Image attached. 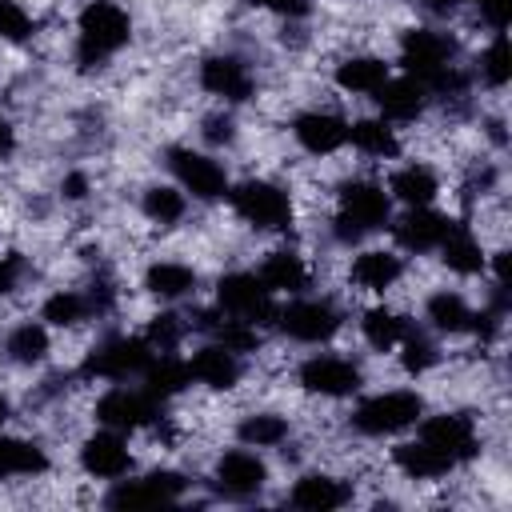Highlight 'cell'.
Masks as SVG:
<instances>
[{
    "mask_svg": "<svg viewBox=\"0 0 512 512\" xmlns=\"http://www.w3.org/2000/svg\"><path fill=\"white\" fill-rule=\"evenodd\" d=\"M132 36V20L120 4L112 0H92L80 12V44H76V60L80 68H100L112 52H120Z\"/></svg>",
    "mask_w": 512,
    "mask_h": 512,
    "instance_id": "6da1fadb",
    "label": "cell"
},
{
    "mask_svg": "<svg viewBox=\"0 0 512 512\" xmlns=\"http://www.w3.org/2000/svg\"><path fill=\"white\" fill-rule=\"evenodd\" d=\"M388 216H392V200H388V192H384L380 184H372V180H348V184L340 188L336 236H340L344 244H352V240H360L364 232L384 228Z\"/></svg>",
    "mask_w": 512,
    "mask_h": 512,
    "instance_id": "7a4b0ae2",
    "label": "cell"
},
{
    "mask_svg": "<svg viewBox=\"0 0 512 512\" xmlns=\"http://www.w3.org/2000/svg\"><path fill=\"white\" fill-rule=\"evenodd\" d=\"M216 300H220V312L224 316H236V320H248V324H272L276 320V300L268 292V284L256 276V272H228L220 284H216Z\"/></svg>",
    "mask_w": 512,
    "mask_h": 512,
    "instance_id": "3957f363",
    "label": "cell"
},
{
    "mask_svg": "<svg viewBox=\"0 0 512 512\" xmlns=\"http://www.w3.org/2000/svg\"><path fill=\"white\" fill-rule=\"evenodd\" d=\"M228 196H232L236 216L248 220L252 228L280 232V228L292 224V200H288V192L276 188V184H268V180H244Z\"/></svg>",
    "mask_w": 512,
    "mask_h": 512,
    "instance_id": "277c9868",
    "label": "cell"
},
{
    "mask_svg": "<svg viewBox=\"0 0 512 512\" xmlns=\"http://www.w3.org/2000/svg\"><path fill=\"white\" fill-rule=\"evenodd\" d=\"M420 412H424V400L416 392H380V396H368L356 408L352 424L368 436H392V432L416 424Z\"/></svg>",
    "mask_w": 512,
    "mask_h": 512,
    "instance_id": "5b68a950",
    "label": "cell"
},
{
    "mask_svg": "<svg viewBox=\"0 0 512 512\" xmlns=\"http://www.w3.org/2000/svg\"><path fill=\"white\" fill-rule=\"evenodd\" d=\"M156 352L148 348L144 336H112L100 348H92V356L84 360V376H100V380H128L140 376L148 368Z\"/></svg>",
    "mask_w": 512,
    "mask_h": 512,
    "instance_id": "8992f818",
    "label": "cell"
},
{
    "mask_svg": "<svg viewBox=\"0 0 512 512\" xmlns=\"http://www.w3.org/2000/svg\"><path fill=\"white\" fill-rule=\"evenodd\" d=\"M400 60H404L408 76L428 84L432 76L452 68V40L444 32H432V28H412L404 36V44H400Z\"/></svg>",
    "mask_w": 512,
    "mask_h": 512,
    "instance_id": "52a82bcc",
    "label": "cell"
},
{
    "mask_svg": "<svg viewBox=\"0 0 512 512\" xmlns=\"http://www.w3.org/2000/svg\"><path fill=\"white\" fill-rule=\"evenodd\" d=\"M160 416L156 408V396L152 392H136V388H112L96 400V420L116 428V432H132V428H144Z\"/></svg>",
    "mask_w": 512,
    "mask_h": 512,
    "instance_id": "ba28073f",
    "label": "cell"
},
{
    "mask_svg": "<svg viewBox=\"0 0 512 512\" xmlns=\"http://www.w3.org/2000/svg\"><path fill=\"white\" fill-rule=\"evenodd\" d=\"M168 164H172L180 188L192 192L196 200H220V196L228 192V176H224V168H220L212 156H204V152L176 148V152L168 156Z\"/></svg>",
    "mask_w": 512,
    "mask_h": 512,
    "instance_id": "9c48e42d",
    "label": "cell"
},
{
    "mask_svg": "<svg viewBox=\"0 0 512 512\" xmlns=\"http://www.w3.org/2000/svg\"><path fill=\"white\" fill-rule=\"evenodd\" d=\"M276 320L292 340H304V344H320L340 328V312L328 300H292L288 308L276 312Z\"/></svg>",
    "mask_w": 512,
    "mask_h": 512,
    "instance_id": "30bf717a",
    "label": "cell"
},
{
    "mask_svg": "<svg viewBox=\"0 0 512 512\" xmlns=\"http://www.w3.org/2000/svg\"><path fill=\"white\" fill-rule=\"evenodd\" d=\"M420 440L428 448H436L440 456H448L452 464L476 456V428L468 416H456V412H444V416H428L420 424Z\"/></svg>",
    "mask_w": 512,
    "mask_h": 512,
    "instance_id": "8fae6325",
    "label": "cell"
},
{
    "mask_svg": "<svg viewBox=\"0 0 512 512\" xmlns=\"http://www.w3.org/2000/svg\"><path fill=\"white\" fill-rule=\"evenodd\" d=\"M300 384L320 396H352L360 388V368L344 356H312L300 368Z\"/></svg>",
    "mask_w": 512,
    "mask_h": 512,
    "instance_id": "7c38bea8",
    "label": "cell"
},
{
    "mask_svg": "<svg viewBox=\"0 0 512 512\" xmlns=\"http://www.w3.org/2000/svg\"><path fill=\"white\" fill-rule=\"evenodd\" d=\"M80 464H84L88 476L120 480V476L132 472V452H128V444L116 436V428H108V432H96V436L84 440V448H80Z\"/></svg>",
    "mask_w": 512,
    "mask_h": 512,
    "instance_id": "4fadbf2b",
    "label": "cell"
},
{
    "mask_svg": "<svg viewBox=\"0 0 512 512\" xmlns=\"http://www.w3.org/2000/svg\"><path fill=\"white\" fill-rule=\"evenodd\" d=\"M448 228H452V220L440 216V212H432V208H408L392 224L396 244L408 248V252H432V248H440V240L448 236Z\"/></svg>",
    "mask_w": 512,
    "mask_h": 512,
    "instance_id": "5bb4252c",
    "label": "cell"
},
{
    "mask_svg": "<svg viewBox=\"0 0 512 512\" xmlns=\"http://www.w3.org/2000/svg\"><path fill=\"white\" fill-rule=\"evenodd\" d=\"M292 132H296L300 148L312 152V156H328L348 140V124L336 112H300Z\"/></svg>",
    "mask_w": 512,
    "mask_h": 512,
    "instance_id": "9a60e30c",
    "label": "cell"
},
{
    "mask_svg": "<svg viewBox=\"0 0 512 512\" xmlns=\"http://www.w3.org/2000/svg\"><path fill=\"white\" fill-rule=\"evenodd\" d=\"M216 480H220V488L232 492V496H252V492L264 488L268 468H264V460H260L256 452L236 448V452H224V456H220V464H216Z\"/></svg>",
    "mask_w": 512,
    "mask_h": 512,
    "instance_id": "2e32d148",
    "label": "cell"
},
{
    "mask_svg": "<svg viewBox=\"0 0 512 512\" xmlns=\"http://www.w3.org/2000/svg\"><path fill=\"white\" fill-rule=\"evenodd\" d=\"M200 84L224 100H248L252 96V72L236 56H208L200 64Z\"/></svg>",
    "mask_w": 512,
    "mask_h": 512,
    "instance_id": "e0dca14e",
    "label": "cell"
},
{
    "mask_svg": "<svg viewBox=\"0 0 512 512\" xmlns=\"http://www.w3.org/2000/svg\"><path fill=\"white\" fill-rule=\"evenodd\" d=\"M188 372L200 380V384H208V388H216V392H224V388H232L236 380H240V364H236V352H228L224 344H204L200 352H192V360H188Z\"/></svg>",
    "mask_w": 512,
    "mask_h": 512,
    "instance_id": "ac0fdd59",
    "label": "cell"
},
{
    "mask_svg": "<svg viewBox=\"0 0 512 512\" xmlns=\"http://www.w3.org/2000/svg\"><path fill=\"white\" fill-rule=\"evenodd\" d=\"M348 488L336 480V476H324V472H308L292 484V504L304 508V512H332V508H344L348 504Z\"/></svg>",
    "mask_w": 512,
    "mask_h": 512,
    "instance_id": "d6986e66",
    "label": "cell"
},
{
    "mask_svg": "<svg viewBox=\"0 0 512 512\" xmlns=\"http://www.w3.org/2000/svg\"><path fill=\"white\" fill-rule=\"evenodd\" d=\"M424 96H428V88H424L416 76L384 80V84H380V92H376L384 120H416V116L424 112Z\"/></svg>",
    "mask_w": 512,
    "mask_h": 512,
    "instance_id": "ffe728a7",
    "label": "cell"
},
{
    "mask_svg": "<svg viewBox=\"0 0 512 512\" xmlns=\"http://www.w3.org/2000/svg\"><path fill=\"white\" fill-rule=\"evenodd\" d=\"M400 272H404L400 256H396V252H384V248H368V252H360V256L352 260V280H356L364 292H384V288H392V284L400 280Z\"/></svg>",
    "mask_w": 512,
    "mask_h": 512,
    "instance_id": "44dd1931",
    "label": "cell"
},
{
    "mask_svg": "<svg viewBox=\"0 0 512 512\" xmlns=\"http://www.w3.org/2000/svg\"><path fill=\"white\" fill-rule=\"evenodd\" d=\"M392 196L396 200H404L408 208H428L432 200H436V192H440V180H436V172L428 168V164H408V168H400V172H392Z\"/></svg>",
    "mask_w": 512,
    "mask_h": 512,
    "instance_id": "7402d4cb",
    "label": "cell"
},
{
    "mask_svg": "<svg viewBox=\"0 0 512 512\" xmlns=\"http://www.w3.org/2000/svg\"><path fill=\"white\" fill-rule=\"evenodd\" d=\"M140 376H144V392H152L156 400H168V396L184 392V384L192 380L188 364H184V360H176L172 352H156Z\"/></svg>",
    "mask_w": 512,
    "mask_h": 512,
    "instance_id": "603a6c76",
    "label": "cell"
},
{
    "mask_svg": "<svg viewBox=\"0 0 512 512\" xmlns=\"http://www.w3.org/2000/svg\"><path fill=\"white\" fill-rule=\"evenodd\" d=\"M440 260H444L452 272H460V276H476V272L484 268L480 240H476L468 228H460V224H452L448 236L440 240Z\"/></svg>",
    "mask_w": 512,
    "mask_h": 512,
    "instance_id": "cb8c5ba5",
    "label": "cell"
},
{
    "mask_svg": "<svg viewBox=\"0 0 512 512\" xmlns=\"http://www.w3.org/2000/svg\"><path fill=\"white\" fill-rule=\"evenodd\" d=\"M256 276L268 284V292H300V288H308V264L296 252H272V256H264V264H260Z\"/></svg>",
    "mask_w": 512,
    "mask_h": 512,
    "instance_id": "d4e9b609",
    "label": "cell"
},
{
    "mask_svg": "<svg viewBox=\"0 0 512 512\" xmlns=\"http://www.w3.org/2000/svg\"><path fill=\"white\" fill-rule=\"evenodd\" d=\"M392 460H396V468H400L404 476H412V480H436V476H444V472L452 468V460H448V456H440L436 448H428L424 440L396 444Z\"/></svg>",
    "mask_w": 512,
    "mask_h": 512,
    "instance_id": "484cf974",
    "label": "cell"
},
{
    "mask_svg": "<svg viewBox=\"0 0 512 512\" xmlns=\"http://www.w3.org/2000/svg\"><path fill=\"white\" fill-rule=\"evenodd\" d=\"M388 80V64L376 60V56H352L336 68V84L344 92H360V96H372L380 92V84Z\"/></svg>",
    "mask_w": 512,
    "mask_h": 512,
    "instance_id": "4316f807",
    "label": "cell"
},
{
    "mask_svg": "<svg viewBox=\"0 0 512 512\" xmlns=\"http://www.w3.org/2000/svg\"><path fill=\"white\" fill-rule=\"evenodd\" d=\"M144 288H148L152 296H160V300H180V296H188V292L196 288V272H192L188 264L160 260V264H152V268H148Z\"/></svg>",
    "mask_w": 512,
    "mask_h": 512,
    "instance_id": "83f0119b",
    "label": "cell"
},
{
    "mask_svg": "<svg viewBox=\"0 0 512 512\" xmlns=\"http://www.w3.org/2000/svg\"><path fill=\"white\" fill-rule=\"evenodd\" d=\"M44 468H48L44 448H36L32 440L0 436V476H36Z\"/></svg>",
    "mask_w": 512,
    "mask_h": 512,
    "instance_id": "f1b7e54d",
    "label": "cell"
},
{
    "mask_svg": "<svg viewBox=\"0 0 512 512\" xmlns=\"http://www.w3.org/2000/svg\"><path fill=\"white\" fill-rule=\"evenodd\" d=\"M360 324H364V340H368L376 352H392V348L408 336V320L396 316L392 308H368Z\"/></svg>",
    "mask_w": 512,
    "mask_h": 512,
    "instance_id": "f546056e",
    "label": "cell"
},
{
    "mask_svg": "<svg viewBox=\"0 0 512 512\" xmlns=\"http://www.w3.org/2000/svg\"><path fill=\"white\" fill-rule=\"evenodd\" d=\"M4 352L16 360V364H40L44 356H48V332H44V324H16L12 332H8V344H4Z\"/></svg>",
    "mask_w": 512,
    "mask_h": 512,
    "instance_id": "4dcf8cb0",
    "label": "cell"
},
{
    "mask_svg": "<svg viewBox=\"0 0 512 512\" xmlns=\"http://www.w3.org/2000/svg\"><path fill=\"white\" fill-rule=\"evenodd\" d=\"M348 140L364 152V156H396V132L388 128V120H356L348 128Z\"/></svg>",
    "mask_w": 512,
    "mask_h": 512,
    "instance_id": "1f68e13d",
    "label": "cell"
},
{
    "mask_svg": "<svg viewBox=\"0 0 512 512\" xmlns=\"http://www.w3.org/2000/svg\"><path fill=\"white\" fill-rule=\"evenodd\" d=\"M428 320H432V328H440V332H464V328L472 324V308H468L464 296H456V292H436V296L428 300Z\"/></svg>",
    "mask_w": 512,
    "mask_h": 512,
    "instance_id": "d6a6232c",
    "label": "cell"
},
{
    "mask_svg": "<svg viewBox=\"0 0 512 512\" xmlns=\"http://www.w3.org/2000/svg\"><path fill=\"white\" fill-rule=\"evenodd\" d=\"M284 436H288V424H284V416H272V412L248 416V420L240 424V440H244L248 448H276Z\"/></svg>",
    "mask_w": 512,
    "mask_h": 512,
    "instance_id": "836d02e7",
    "label": "cell"
},
{
    "mask_svg": "<svg viewBox=\"0 0 512 512\" xmlns=\"http://www.w3.org/2000/svg\"><path fill=\"white\" fill-rule=\"evenodd\" d=\"M184 208H188V200H184L180 188L156 184V188L144 192V212H148V220H156V224H176V220L184 216Z\"/></svg>",
    "mask_w": 512,
    "mask_h": 512,
    "instance_id": "e575fe53",
    "label": "cell"
},
{
    "mask_svg": "<svg viewBox=\"0 0 512 512\" xmlns=\"http://www.w3.org/2000/svg\"><path fill=\"white\" fill-rule=\"evenodd\" d=\"M88 316V300L80 292H56L44 300V320L56 324V328H72Z\"/></svg>",
    "mask_w": 512,
    "mask_h": 512,
    "instance_id": "d590c367",
    "label": "cell"
},
{
    "mask_svg": "<svg viewBox=\"0 0 512 512\" xmlns=\"http://www.w3.org/2000/svg\"><path fill=\"white\" fill-rule=\"evenodd\" d=\"M180 336H184V324H180V316H172V312L152 316L148 328H144V340H148L152 352H172V348L180 344Z\"/></svg>",
    "mask_w": 512,
    "mask_h": 512,
    "instance_id": "8d00e7d4",
    "label": "cell"
},
{
    "mask_svg": "<svg viewBox=\"0 0 512 512\" xmlns=\"http://www.w3.org/2000/svg\"><path fill=\"white\" fill-rule=\"evenodd\" d=\"M108 504L112 508H148V504H164V500L148 480H116Z\"/></svg>",
    "mask_w": 512,
    "mask_h": 512,
    "instance_id": "74e56055",
    "label": "cell"
},
{
    "mask_svg": "<svg viewBox=\"0 0 512 512\" xmlns=\"http://www.w3.org/2000/svg\"><path fill=\"white\" fill-rule=\"evenodd\" d=\"M480 72H484V80L492 84V88H504L508 84V76H512V64H508V40H504V32L488 44V52L480 56Z\"/></svg>",
    "mask_w": 512,
    "mask_h": 512,
    "instance_id": "f35d334b",
    "label": "cell"
},
{
    "mask_svg": "<svg viewBox=\"0 0 512 512\" xmlns=\"http://www.w3.org/2000/svg\"><path fill=\"white\" fill-rule=\"evenodd\" d=\"M400 344H404V368H408V372H424V368L436 364V344H432L428 336H420V332L408 328V336H404Z\"/></svg>",
    "mask_w": 512,
    "mask_h": 512,
    "instance_id": "ab89813d",
    "label": "cell"
},
{
    "mask_svg": "<svg viewBox=\"0 0 512 512\" xmlns=\"http://www.w3.org/2000/svg\"><path fill=\"white\" fill-rule=\"evenodd\" d=\"M32 36V16L16 0H0V40H28Z\"/></svg>",
    "mask_w": 512,
    "mask_h": 512,
    "instance_id": "60d3db41",
    "label": "cell"
},
{
    "mask_svg": "<svg viewBox=\"0 0 512 512\" xmlns=\"http://www.w3.org/2000/svg\"><path fill=\"white\" fill-rule=\"evenodd\" d=\"M156 492H160V500H176L180 492H184V476L180 472H152V476H144Z\"/></svg>",
    "mask_w": 512,
    "mask_h": 512,
    "instance_id": "b9f144b4",
    "label": "cell"
},
{
    "mask_svg": "<svg viewBox=\"0 0 512 512\" xmlns=\"http://www.w3.org/2000/svg\"><path fill=\"white\" fill-rule=\"evenodd\" d=\"M256 8H268V12H280V16H304L308 12V0H248Z\"/></svg>",
    "mask_w": 512,
    "mask_h": 512,
    "instance_id": "7bdbcfd3",
    "label": "cell"
},
{
    "mask_svg": "<svg viewBox=\"0 0 512 512\" xmlns=\"http://www.w3.org/2000/svg\"><path fill=\"white\" fill-rule=\"evenodd\" d=\"M204 136H208L212 144H228V140H232V120H228V116H208V120H204Z\"/></svg>",
    "mask_w": 512,
    "mask_h": 512,
    "instance_id": "ee69618b",
    "label": "cell"
},
{
    "mask_svg": "<svg viewBox=\"0 0 512 512\" xmlns=\"http://www.w3.org/2000/svg\"><path fill=\"white\" fill-rule=\"evenodd\" d=\"M480 12H484V20H488L496 32H504V24H508V0H484Z\"/></svg>",
    "mask_w": 512,
    "mask_h": 512,
    "instance_id": "f6af8a7d",
    "label": "cell"
},
{
    "mask_svg": "<svg viewBox=\"0 0 512 512\" xmlns=\"http://www.w3.org/2000/svg\"><path fill=\"white\" fill-rule=\"evenodd\" d=\"M84 192H88V180H84L80 172H72V176L64 180V196H68V200H80Z\"/></svg>",
    "mask_w": 512,
    "mask_h": 512,
    "instance_id": "bcb514c9",
    "label": "cell"
},
{
    "mask_svg": "<svg viewBox=\"0 0 512 512\" xmlns=\"http://www.w3.org/2000/svg\"><path fill=\"white\" fill-rule=\"evenodd\" d=\"M12 284H16V264L12 260H0V296L12 292Z\"/></svg>",
    "mask_w": 512,
    "mask_h": 512,
    "instance_id": "7dc6e473",
    "label": "cell"
},
{
    "mask_svg": "<svg viewBox=\"0 0 512 512\" xmlns=\"http://www.w3.org/2000/svg\"><path fill=\"white\" fill-rule=\"evenodd\" d=\"M12 144H16V140H12V128L0 120V156H8V152H12Z\"/></svg>",
    "mask_w": 512,
    "mask_h": 512,
    "instance_id": "c3c4849f",
    "label": "cell"
},
{
    "mask_svg": "<svg viewBox=\"0 0 512 512\" xmlns=\"http://www.w3.org/2000/svg\"><path fill=\"white\" fill-rule=\"evenodd\" d=\"M424 4H428L432 12H452V8L460 4V0H424Z\"/></svg>",
    "mask_w": 512,
    "mask_h": 512,
    "instance_id": "681fc988",
    "label": "cell"
},
{
    "mask_svg": "<svg viewBox=\"0 0 512 512\" xmlns=\"http://www.w3.org/2000/svg\"><path fill=\"white\" fill-rule=\"evenodd\" d=\"M8 420V396H0V424Z\"/></svg>",
    "mask_w": 512,
    "mask_h": 512,
    "instance_id": "f907efd6",
    "label": "cell"
},
{
    "mask_svg": "<svg viewBox=\"0 0 512 512\" xmlns=\"http://www.w3.org/2000/svg\"><path fill=\"white\" fill-rule=\"evenodd\" d=\"M476 4H484V0H476Z\"/></svg>",
    "mask_w": 512,
    "mask_h": 512,
    "instance_id": "816d5d0a",
    "label": "cell"
}]
</instances>
